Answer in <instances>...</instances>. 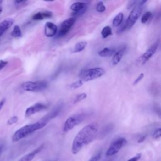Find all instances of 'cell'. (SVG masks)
I'll return each instance as SVG.
<instances>
[{
    "label": "cell",
    "instance_id": "obj_23",
    "mask_svg": "<svg viewBox=\"0 0 161 161\" xmlns=\"http://www.w3.org/2000/svg\"><path fill=\"white\" fill-rule=\"evenodd\" d=\"M83 83H84V82H83L81 80L79 79V80H77V81L74 82H72V84H70L69 85V88H70V89L72 90V91L75 90V89H77V88L81 87V86H82Z\"/></svg>",
    "mask_w": 161,
    "mask_h": 161
},
{
    "label": "cell",
    "instance_id": "obj_5",
    "mask_svg": "<svg viewBox=\"0 0 161 161\" xmlns=\"http://www.w3.org/2000/svg\"><path fill=\"white\" fill-rule=\"evenodd\" d=\"M21 87L26 91L37 92L46 89L48 84L45 81H28L23 83Z\"/></svg>",
    "mask_w": 161,
    "mask_h": 161
},
{
    "label": "cell",
    "instance_id": "obj_27",
    "mask_svg": "<svg viewBox=\"0 0 161 161\" xmlns=\"http://www.w3.org/2000/svg\"><path fill=\"white\" fill-rule=\"evenodd\" d=\"M160 136H161V129H160V128H156L152 133V138L155 140H157V139L160 138Z\"/></svg>",
    "mask_w": 161,
    "mask_h": 161
},
{
    "label": "cell",
    "instance_id": "obj_21",
    "mask_svg": "<svg viewBox=\"0 0 161 161\" xmlns=\"http://www.w3.org/2000/svg\"><path fill=\"white\" fill-rule=\"evenodd\" d=\"M111 35H112V30L110 26H106L102 29L101 36L103 38H106Z\"/></svg>",
    "mask_w": 161,
    "mask_h": 161
},
{
    "label": "cell",
    "instance_id": "obj_20",
    "mask_svg": "<svg viewBox=\"0 0 161 161\" xmlns=\"http://www.w3.org/2000/svg\"><path fill=\"white\" fill-rule=\"evenodd\" d=\"M123 13L120 12L118 14H117L116 15V16L114 18L113 20V25L114 26H120V25L123 23Z\"/></svg>",
    "mask_w": 161,
    "mask_h": 161
},
{
    "label": "cell",
    "instance_id": "obj_36",
    "mask_svg": "<svg viewBox=\"0 0 161 161\" xmlns=\"http://www.w3.org/2000/svg\"><path fill=\"white\" fill-rule=\"evenodd\" d=\"M1 149H2V148H1V147L0 146V153H1Z\"/></svg>",
    "mask_w": 161,
    "mask_h": 161
},
{
    "label": "cell",
    "instance_id": "obj_13",
    "mask_svg": "<svg viewBox=\"0 0 161 161\" xmlns=\"http://www.w3.org/2000/svg\"><path fill=\"white\" fill-rule=\"evenodd\" d=\"M58 31L57 26L50 21H47L45 24L44 33L47 37H53L56 35Z\"/></svg>",
    "mask_w": 161,
    "mask_h": 161
},
{
    "label": "cell",
    "instance_id": "obj_30",
    "mask_svg": "<svg viewBox=\"0 0 161 161\" xmlns=\"http://www.w3.org/2000/svg\"><path fill=\"white\" fill-rule=\"evenodd\" d=\"M143 77H144V74L143 73H141V74H139V75L138 76V77L134 80V82H133V85H135V84H138L140 81H141L142 79H143Z\"/></svg>",
    "mask_w": 161,
    "mask_h": 161
},
{
    "label": "cell",
    "instance_id": "obj_26",
    "mask_svg": "<svg viewBox=\"0 0 161 161\" xmlns=\"http://www.w3.org/2000/svg\"><path fill=\"white\" fill-rule=\"evenodd\" d=\"M96 9L99 13H103L106 10V7L103 1H99L97 3Z\"/></svg>",
    "mask_w": 161,
    "mask_h": 161
},
{
    "label": "cell",
    "instance_id": "obj_31",
    "mask_svg": "<svg viewBox=\"0 0 161 161\" xmlns=\"http://www.w3.org/2000/svg\"><path fill=\"white\" fill-rule=\"evenodd\" d=\"M141 157H142V154L139 153H137L136 155L133 156V157H131V158H130L127 161H138L139 159L141 158Z\"/></svg>",
    "mask_w": 161,
    "mask_h": 161
},
{
    "label": "cell",
    "instance_id": "obj_33",
    "mask_svg": "<svg viewBox=\"0 0 161 161\" xmlns=\"http://www.w3.org/2000/svg\"><path fill=\"white\" fill-rule=\"evenodd\" d=\"M8 64V62L7 61H4V60H0V70L4 68L6 64Z\"/></svg>",
    "mask_w": 161,
    "mask_h": 161
},
{
    "label": "cell",
    "instance_id": "obj_12",
    "mask_svg": "<svg viewBox=\"0 0 161 161\" xmlns=\"http://www.w3.org/2000/svg\"><path fill=\"white\" fill-rule=\"evenodd\" d=\"M47 108V106L45 104H43L42 103H36L29 108H28L25 111V116H30L36 113L40 112L44 109H46Z\"/></svg>",
    "mask_w": 161,
    "mask_h": 161
},
{
    "label": "cell",
    "instance_id": "obj_7",
    "mask_svg": "<svg viewBox=\"0 0 161 161\" xmlns=\"http://www.w3.org/2000/svg\"><path fill=\"white\" fill-rule=\"evenodd\" d=\"M126 143V140L124 138L121 137L116 139L110 144L106 152V155L107 157H110L116 154Z\"/></svg>",
    "mask_w": 161,
    "mask_h": 161
},
{
    "label": "cell",
    "instance_id": "obj_18",
    "mask_svg": "<svg viewBox=\"0 0 161 161\" xmlns=\"http://www.w3.org/2000/svg\"><path fill=\"white\" fill-rule=\"evenodd\" d=\"M116 50L113 48H104L98 52V55L101 57H108L114 55Z\"/></svg>",
    "mask_w": 161,
    "mask_h": 161
},
{
    "label": "cell",
    "instance_id": "obj_29",
    "mask_svg": "<svg viewBox=\"0 0 161 161\" xmlns=\"http://www.w3.org/2000/svg\"><path fill=\"white\" fill-rule=\"evenodd\" d=\"M101 152H99L96 155L92 157L88 161H99L101 158Z\"/></svg>",
    "mask_w": 161,
    "mask_h": 161
},
{
    "label": "cell",
    "instance_id": "obj_25",
    "mask_svg": "<svg viewBox=\"0 0 161 161\" xmlns=\"http://www.w3.org/2000/svg\"><path fill=\"white\" fill-rule=\"evenodd\" d=\"M86 97H87V94H86V93L82 92V93L79 94H77V95L76 96L75 98L74 99V103L75 104V103H78V102H79V101H81L85 99Z\"/></svg>",
    "mask_w": 161,
    "mask_h": 161
},
{
    "label": "cell",
    "instance_id": "obj_19",
    "mask_svg": "<svg viewBox=\"0 0 161 161\" xmlns=\"http://www.w3.org/2000/svg\"><path fill=\"white\" fill-rule=\"evenodd\" d=\"M87 44V43L86 41H80V42H77L75 45L74 47L73 48L72 52V53H78V52L82 51L86 48Z\"/></svg>",
    "mask_w": 161,
    "mask_h": 161
},
{
    "label": "cell",
    "instance_id": "obj_2",
    "mask_svg": "<svg viewBox=\"0 0 161 161\" xmlns=\"http://www.w3.org/2000/svg\"><path fill=\"white\" fill-rule=\"evenodd\" d=\"M45 126V125L40 120L36 123L26 125L15 131L12 136V142L14 143L17 142L35 131L42 129Z\"/></svg>",
    "mask_w": 161,
    "mask_h": 161
},
{
    "label": "cell",
    "instance_id": "obj_32",
    "mask_svg": "<svg viewBox=\"0 0 161 161\" xmlns=\"http://www.w3.org/2000/svg\"><path fill=\"white\" fill-rule=\"evenodd\" d=\"M135 4H136V1H129L128 4V9H130V8L134 7Z\"/></svg>",
    "mask_w": 161,
    "mask_h": 161
},
{
    "label": "cell",
    "instance_id": "obj_17",
    "mask_svg": "<svg viewBox=\"0 0 161 161\" xmlns=\"http://www.w3.org/2000/svg\"><path fill=\"white\" fill-rule=\"evenodd\" d=\"M13 23V19L8 18L3 21L0 23V36L4 33V32L8 28H9Z\"/></svg>",
    "mask_w": 161,
    "mask_h": 161
},
{
    "label": "cell",
    "instance_id": "obj_15",
    "mask_svg": "<svg viewBox=\"0 0 161 161\" xmlns=\"http://www.w3.org/2000/svg\"><path fill=\"white\" fill-rule=\"evenodd\" d=\"M52 16V12L49 11H40L33 15L32 19L35 21H40L46 18H50Z\"/></svg>",
    "mask_w": 161,
    "mask_h": 161
},
{
    "label": "cell",
    "instance_id": "obj_9",
    "mask_svg": "<svg viewBox=\"0 0 161 161\" xmlns=\"http://www.w3.org/2000/svg\"><path fill=\"white\" fill-rule=\"evenodd\" d=\"M158 45H159V41H157L147 50H146V52H145L139 57L138 60V62L140 63V64L141 65L145 64L155 53Z\"/></svg>",
    "mask_w": 161,
    "mask_h": 161
},
{
    "label": "cell",
    "instance_id": "obj_4",
    "mask_svg": "<svg viewBox=\"0 0 161 161\" xmlns=\"http://www.w3.org/2000/svg\"><path fill=\"white\" fill-rule=\"evenodd\" d=\"M104 73L105 71L101 67H94L81 70L79 76L80 80L84 82L98 79L103 76Z\"/></svg>",
    "mask_w": 161,
    "mask_h": 161
},
{
    "label": "cell",
    "instance_id": "obj_6",
    "mask_svg": "<svg viewBox=\"0 0 161 161\" xmlns=\"http://www.w3.org/2000/svg\"><path fill=\"white\" fill-rule=\"evenodd\" d=\"M84 114L80 113L69 116L64 122L63 126V131L68 132L74 128L76 125L79 124L84 118Z\"/></svg>",
    "mask_w": 161,
    "mask_h": 161
},
{
    "label": "cell",
    "instance_id": "obj_10",
    "mask_svg": "<svg viewBox=\"0 0 161 161\" xmlns=\"http://www.w3.org/2000/svg\"><path fill=\"white\" fill-rule=\"evenodd\" d=\"M62 107H63V104L62 103H59L53 109H52V111H50L43 118H42L40 119V121L46 126L51 119L55 118L60 113V112L62 109Z\"/></svg>",
    "mask_w": 161,
    "mask_h": 161
},
{
    "label": "cell",
    "instance_id": "obj_3",
    "mask_svg": "<svg viewBox=\"0 0 161 161\" xmlns=\"http://www.w3.org/2000/svg\"><path fill=\"white\" fill-rule=\"evenodd\" d=\"M147 2V1H136V4L134 6L133 8L130 13L126 21V30H129L135 25V23L136 22V21L140 18L142 9H143V6L144 4Z\"/></svg>",
    "mask_w": 161,
    "mask_h": 161
},
{
    "label": "cell",
    "instance_id": "obj_11",
    "mask_svg": "<svg viewBox=\"0 0 161 161\" xmlns=\"http://www.w3.org/2000/svg\"><path fill=\"white\" fill-rule=\"evenodd\" d=\"M87 9L86 4L82 2H75L70 6V9L73 11V17L82 14Z\"/></svg>",
    "mask_w": 161,
    "mask_h": 161
},
{
    "label": "cell",
    "instance_id": "obj_22",
    "mask_svg": "<svg viewBox=\"0 0 161 161\" xmlns=\"http://www.w3.org/2000/svg\"><path fill=\"white\" fill-rule=\"evenodd\" d=\"M11 36L14 37V38H19L21 37L22 36V33H21V31L20 28L19 27V26L18 25H15L13 28V30L11 33Z\"/></svg>",
    "mask_w": 161,
    "mask_h": 161
},
{
    "label": "cell",
    "instance_id": "obj_1",
    "mask_svg": "<svg viewBox=\"0 0 161 161\" xmlns=\"http://www.w3.org/2000/svg\"><path fill=\"white\" fill-rule=\"evenodd\" d=\"M99 130V124L92 122L83 127L74 137L71 151L74 155L77 154L84 146L91 143L96 137Z\"/></svg>",
    "mask_w": 161,
    "mask_h": 161
},
{
    "label": "cell",
    "instance_id": "obj_35",
    "mask_svg": "<svg viewBox=\"0 0 161 161\" xmlns=\"http://www.w3.org/2000/svg\"><path fill=\"white\" fill-rule=\"evenodd\" d=\"M1 11H2V8L0 6V13H1Z\"/></svg>",
    "mask_w": 161,
    "mask_h": 161
},
{
    "label": "cell",
    "instance_id": "obj_8",
    "mask_svg": "<svg viewBox=\"0 0 161 161\" xmlns=\"http://www.w3.org/2000/svg\"><path fill=\"white\" fill-rule=\"evenodd\" d=\"M75 21V17H70L64 21L62 22V23L60 25L59 29L57 31V33L56 34L57 38L62 37L67 34V33L70 31L72 26L74 24Z\"/></svg>",
    "mask_w": 161,
    "mask_h": 161
},
{
    "label": "cell",
    "instance_id": "obj_24",
    "mask_svg": "<svg viewBox=\"0 0 161 161\" xmlns=\"http://www.w3.org/2000/svg\"><path fill=\"white\" fill-rule=\"evenodd\" d=\"M152 16V13L150 11H146L141 18V22L142 23H146L151 18Z\"/></svg>",
    "mask_w": 161,
    "mask_h": 161
},
{
    "label": "cell",
    "instance_id": "obj_16",
    "mask_svg": "<svg viewBox=\"0 0 161 161\" xmlns=\"http://www.w3.org/2000/svg\"><path fill=\"white\" fill-rule=\"evenodd\" d=\"M43 145H40V147L36 148L35 150L31 151V152L22 157L19 161H31L33 159L34 157L43 148Z\"/></svg>",
    "mask_w": 161,
    "mask_h": 161
},
{
    "label": "cell",
    "instance_id": "obj_34",
    "mask_svg": "<svg viewBox=\"0 0 161 161\" xmlns=\"http://www.w3.org/2000/svg\"><path fill=\"white\" fill-rule=\"evenodd\" d=\"M145 135H142V136H141L140 138H139V139L138 140V143H142V142H143V141H144V140L145 139Z\"/></svg>",
    "mask_w": 161,
    "mask_h": 161
},
{
    "label": "cell",
    "instance_id": "obj_28",
    "mask_svg": "<svg viewBox=\"0 0 161 161\" xmlns=\"http://www.w3.org/2000/svg\"><path fill=\"white\" fill-rule=\"evenodd\" d=\"M18 120V118L16 116H14L11 117L7 121V124L9 125H13L14 123H16Z\"/></svg>",
    "mask_w": 161,
    "mask_h": 161
},
{
    "label": "cell",
    "instance_id": "obj_38",
    "mask_svg": "<svg viewBox=\"0 0 161 161\" xmlns=\"http://www.w3.org/2000/svg\"><path fill=\"white\" fill-rule=\"evenodd\" d=\"M1 108H2V107H1V106H0V109H1Z\"/></svg>",
    "mask_w": 161,
    "mask_h": 161
},
{
    "label": "cell",
    "instance_id": "obj_14",
    "mask_svg": "<svg viewBox=\"0 0 161 161\" xmlns=\"http://www.w3.org/2000/svg\"><path fill=\"white\" fill-rule=\"evenodd\" d=\"M125 50H126V47L123 46L114 53L111 60V64L113 65H116L119 63V62L121 60L123 57Z\"/></svg>",
    "mask_w": 161,
    "mask_h": 161
},
{
    "label": "cell",
    "instance_id": "obj_37",
    "mask_svg": "<svg viewBox=\"0 0 161 161\" xmlns=\"http://www.w3.org/2000/svg\"><path fill=\"white\" fill-rule=\"evenodd\" d=\"M2 2H3V1H0V4H1V3H2Z\"/></svg>",
    "mask_w": 161,
    "mask_h": 161
}]
</instances>
